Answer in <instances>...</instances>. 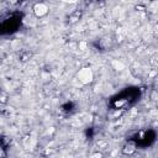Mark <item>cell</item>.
Listing matches in <instances>:
<instances>
[{"label": "cell", "mask_w": 158, "mask_h": 158, "mask_svg": "<svg viewBox=\"0 0 158 158\" xmlns=\"http://www.w3.org/2000/svg\"><path fill=\"white\" fill-rule=\"evenodd\" d=\"M77 77L79 79V82L83 83V84H89V83H92L93 79H94V73L90 68H82L78 72Z\"/></svg>", "instance_id": "6da1fadb"}, {"label": "cell", "mask_w": 158, "mask_h": 158, "mask_svg": "<svg viewBox=\"0 0 158 158\" xmlns=\"http://www.w3.org/2000/svg\"><path fill=\"white\" fill-rule=\"evenodd\" d=\"M48 13V6L43 3H37L35 6H33V14L36 15L37 17H42L44 15H47Z\"/></svg>", "instance_id": "7a4b0ae2"}, {"label": "cell", "mask_w": 158, "mask_h": 158, "mask_svg": "<svg viewBox=\"0 0 158 158\" xmlns=\"http://www.w3.org/2000/svg\"><path fill=\"white\" fill-rule=\"evenodd\" d=\"M136 149H137L136 143L132 142V141H130V142H127V143L125 145V147L122 148V152L125 153V155H132V153L136 152Z\"/></svg>", "instance_id": "3957f363"}, {"label": "cell", "mask_w": 158, "mask_h": 158, "mask_svg": "<svg viewBox=\"0 0 158 158\" xmlns=\"http://www.w3.org/2000/svg\"><path fill=\"white\" fill-rule=\"evenodd\" d=\"M31 57H32V53L30 51L24 52V53H21V56H20V61L21 62H27V61L31 59Z\"/></svg>", "instance_id": "277c9868"}, {"label": "cell", "mask_w": 158, "mask_h": 158, "mask_svg": "<svg viewBox=\"0 0 158 158\" xmlns=\"http://www.w3.org/2000/svg\"><path fill=\"white\" fill-rule=\"evenodd\" d=\"M112 67H114V69H116V70H122V69H125V66H123L121 62H119L118 59L112 61Z\"/></svg>", "instance_id": "5b68a950"}, {"label": "cell", "mask_w": 158, "mask_h": 158, "mask_svg": "<svg viewBox=\"0 0 158 158\" xmlns=\"http://www.w3.org/2000/svg\"><path fill=\"white\" fill-rule=\"evenodd\" d=\"M7 100H9V98H7L6 93L3 92V90H0V104H6Z\"/></svg>", "instance_id": "8992f818"}, {"label": "cell", "mask_w": 158, "mask_h": 158, "mask_svg": "<svg viewBox=\"0 0 158 158\" xmlns=\"http://www.w3.org/2000/svg\"><path fill=\"white\" fill-rule=\"evenodd\" d=\"M79 47H80L82 51H85L86 50V43L85 42H80V43H79Z\"/></svg>", "instance_id": "52a82bcc"}, {"label": "cell", "mask_w": 158, "mask_h": 158, "mask_svg": "<svg viewBox=\"0 0 158 158\" xmlns=\"http://www.w3.org/2000/svg\"><path fill=\"white\" fill-rule=\"evenodd\" d=\"M62 1H64V3H69V4H74V3H77L78 0H62Z\"/></svg>", "instance_id": "ba28073f"}, {"label": "cell", "mask_w": 158, "mask_h": 158, "mask_svg": "<svg viewBox=\"0 0 158 158\" xmlns=\"http://www.w3.org/2000/svg\"><path fill=\"white\" fill-rule=\"evenodd\" d=\"M0 1H3V0H0Z\"/></svg>", "instance_id": "9c48e42d"}]
</instances>
